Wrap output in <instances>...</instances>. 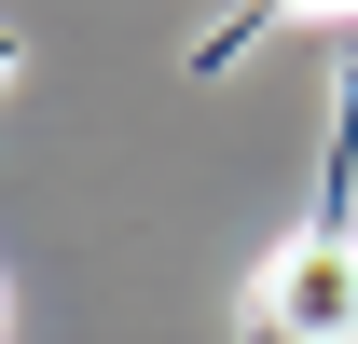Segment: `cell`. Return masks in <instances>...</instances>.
<instances>
[{"label":"cell","mask_w":358,"mask_h":344,"mask_svg":"<svg viewBox=\"0 0 358 344\" xmlns=\"http://www.w3.org/2000/svg\"><path fill=\"white\" fill-rule=\"evenodd\" d=\"M0 317H14V303H0Z\"/></svg>","instance_id":"obj_4"},{"label":"cell","mask_w":358,"mask_h":344,"mask_svg":"<svg viewBox=\"0 0 358 344\" xmlns=\"http://www.w3.org/2000/svg\"><path fill=\"white\" fill-rule=\"evenodd\" d=\"M275 14H317V28H345V14H358V0H275Z\"/></svg>","instance_id":"obj_2"},{"label":"cell","mask_w":358,"mask_h":344,"mask_svg":"<svg viewBox=\"0 0 358 344\" xmlns=\"http://www.w3.org/2000/svg\"><path fill=\"white\" fill-rule=\"evenodd\" d=\"M262 331L275 344H358V248L345 234H289L262 261Z\"/></svg>","instance_id":"obj_1"},{"label":"cell","mask_w":358,"mask_h":344,"mask_svg":"<svg viewBox=\"0 0 358 344\" xmlns=\"http://www.w3.org/2000/svg\"><path fill=\"white\" fill-rule=\"evenodd\" d=\"M0 83H14V42H0Z\"/></svg>","instance_id":"obj_3"}]
</instances>
